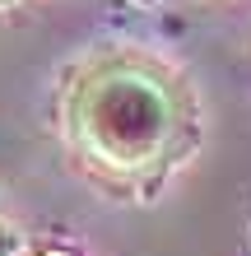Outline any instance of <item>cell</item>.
<instances>
[{"instance_id": "6da1fadb", "label": "cell", "mask_w": 251, "mask_h": 256, "mask_svg": "<svg viewBox=\"0 0 251 256\" xmlns=\"http://www.w3.org/2000/svg\"><path fill=\"white\" fill-rule=\"evenodd\" d=\"M79 126L107 163L135 168L158 154L168 135V98L140 74H102L79 98Z\"/></svg>"}, {"instance_id": "7a4b0ae2", "label": "cell", "mask_w": 251, "mask_h": 256, "mask_svg": "<svg viewBox=\"0 0 251 256\" xmlns=\"http://www.w3.org/2000/svg\"><path fill=\"white\" fill-rule=\"evenodd\" d=\"M9 252V233H0V256H5Z\"/></svg>"}]
</instances>
